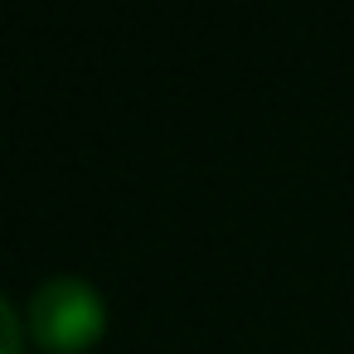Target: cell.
Wrapping results in <instances>:
<instances>
[{"mask_svg":"<svg viewBox=\"0 0 354 354\" xmlns=\"http://www.w3.org/2000/svg\"><path fill=\"white\" fill-rule=\"evenodd\" d=\"M25 330L49 354H83L107 330V301L102 291L78 272H49L25 306Z\"/></svg>","mask_w":354,"mask_h":354,"instance_id":"cell-1","label":"cell"},{"mask_svg":"<svg viewBox=\"0 0 354 354\" xmlns=\"http://www.w3.org/2000/svg\"><path fill=\"white\" fill-rule=\"evenodd\" d=\"M25 349V315L0 296V354H20Z\"/></svg>","mask_w":354,"mask_h":354,"instance_id":"cell-2","label":"cell"}]
</instances>
